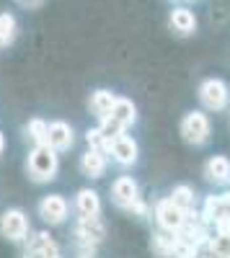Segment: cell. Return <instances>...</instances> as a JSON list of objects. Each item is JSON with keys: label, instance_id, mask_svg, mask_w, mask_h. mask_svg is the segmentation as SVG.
<instances>
[{"label": "cell", "instance_id": "cell-21", "mask_svg": "<svg viewBox=\"0 0 230 258\" xmlns=\"http://www.w3.org/2000/svg\"><path fill=\"white\" fill-rule=\"evenodd\" d=\"M26 132H29V137H31L36 145H47V121L31 119V121L26 124Z\"/></svg>", "mask_w": 230, "mask_h": 258}, {"label": "cell", "instance_id": "cell-7", "mask_svg": "<svg viewBox=\"0 0 230 258\" xmlns=\"http://www.w3.org/2000/svg\"><path fill=\"white\" fill-rule=\"evenodd\" d=\"M68 202L65 197H60V194H49V197H44L39 202V217L44 220L47 225H60V222H65L68 220Z\"/></svg>", "mask_w": 230, "mask_h": 258}, {"label": "cell", "instance_id": "cell-2", "mask_svg": "<svg viewBox=\"0 0 230 258\" xmlns=\"http://www.w3.org/2000/svg\"><path fill=\"white\" fill-rule=\"evenodd\" d=\"M210 132H212L210 119H207V114H202V111H189L181 119V135H184L186 142L204 145L207 140H210Z\"/></svg>", "mask_w": 230, "mask_h": 258}, {"label": "cell", "instance_id": "cell-13", "mask_svg": "<svg viewBox=\"0 0 230 258\" xmlns=\"http://www.w3.org/2000/svg\"><path fill=\"white\" fill-rule=\"evenodd\" d=\"M114 103H117V93H111L106 88H98V91L91 93V103L88 106H91V111H93L96 119H106L111 114V109H114Z\"/></svg>", "mask_w": 230, "mask_h": 258}, {"label": "cell", "instance_id": "cell-22", "mask_svg": "<svg viewBox=\"0 0 230 258\" xmlns=\"http://www.w3.org/2000/svg\"><path fill=\"white\" fill-rule=\"evenodd\" d=\"M98 129H101V132H103V137H106L109 142L124 135V126H122L119 121H114L111 116H106V119H101V126H98Z\"/></svg>", "mask_w": 230, "mask_h": 258}, {"label": "cell", "instance_id": "cell-24", "mask_svg": "<svg viewBox=\"0 0 230 258\" xmlns=\"http://www.w3.org/2000/svg\"><path fill=\"white\" fill-rule=\"evenodd\" d=\"M21 3H24V6H39L41 0H21Z\"/></svg>", "mask_w": 230, "mask_h": 258}, {"label": "cell", "instance_id": "cell-4", "mask_svg": "<svg viewBox=\"0 0 230 258\" xmlns=\"http://www.w3.org/2000/svg\"><path fill=\"white\" fill-rule=\"evenodd\" d=\"M111 199L114 204L124 207V209H135V212H142V204H140V188H137V181L132 176H122L114 181L111 186Z\"/></svg>", "mask_w": 230, "mask_h": 258}, {"label": "cell", "instance_id": "cell-25", "mask_svg": "<svg viewBox=\"0 0 230 258\" xmlns=\"http://www.w3.org/2000/svg\"><path fill=\"white\" fill-rule=\"evenodd\" d=\"M3 147H6V137H3V132H0V153H3Z\"/></svg>", "mask_w": 230, "mask_h": 258}, {"label": "cell", "instance_id": "cell-18", "mask_svg": "<svg viewBox=\"0 0 230 258\" xmlns=\"http://www.w3.org/2000/svg\"><path fill=\"white\" fill-rule=\"evenodd\" d=\"M16 18L11 13H0V47H8L16 39Z\"/></svg>", "mask_w": 230, "mask_h": 258}, {"label": "cell", "instance_id": "cell-19", "mask_svg": "<svg viewBox=\"0 0 230 258\" xmlns=\"http://www.w3.org/2000/svg\"><path fill=\"white\" fill-rule=\"evenodd\" d=\"M80 235L88 240H101L103 238V225L98 217H80Z\"/></svg>", "mask_w": 230, "mask_h": 258}, {"label": "cell", "instance_id": "cell-12", "mask_svg": "<svg viewBox=\"0 0 230 258\" xmlns=\"http://www.w3.org/2000/svg\"><path fill=\"white\" fill-rule=\"evenodd\" d=\"M168 24H171V29L176 31V34H194L197 31V16H194V11H189V8H174L171 11V18H168Z\"/></svg>", "mask_w": 230, "mask_h": 258}, {"label": "cell", "instance_id": "cell-1", "mask_svg": "<svg viewBox=\"0 0 230 258\" xmlns=\"http://www.w3.org/2000/svg\"><path fill=\"white\" fill-rule=\"evenodd\" d=\"M26 168H29V176L34 178V181H52L54 176H57V168H60V158H57V153L49 147V145H36L31 153H29V163H26Z\"/></svg>", "mask_w": 230, "mask_h": 258}, {"label": "cell", "instance_id": "cell-16", "mask_svg": "<svg viewBox=\"0 0 230 258\" xmlns=\"http://www.w3.org/2000/svg\"><path fill=\"white\" fill-rule=\"evenodd\" d=\"M176 245H179V238H174V232H158V235H153V250L158 255H163V258L176 253Z\"/></svg>", "mask_w": 230, "mask_h": 258}, {"label": "cell", "instance_id": "cell-3", "mask_svg": "<svg viewBox=\"0 0 230 258\" xmlns=\"http://www.w3.org/2000/svg\"><path fill=\"white\" fill-rule=\"evenodd\" d=\"M199 101L204 103V109L210 111H222L230 101V88L220 78H210L199 85Z\"/></svg>", "mask_w": 230, "mask_h": 258}, {"label": "cell", "instance_id": "cell-15", "mask_svg": "<svg viewBox=\"0 0 230 258\" xmlns=\"http://www.w3.org/2000/svg\"><path fill=\"white\" fill-rule=\"evenodd\" d=\"M109 116L127 129V126H132V124L137 121V106H135L130 98H117V103H114V109H111Z\"/></svg>", "mask_w": 230, "mask_h": 258}, {"label": "cell", "instance_id": "cell-10", "mask_svg": "<svg viewBox=\"0 0 230 258\" xmlns=\"http://www.w3.org/2000/svg\"><path fill=\"white\" fill-rule=\"evenodd\" d=\"M80 170L83 176L88 178H101L106 173V155H103V150H86V153L80 155Z\"/></svg>", "mask_w": 230, "mask_h": 258}, {"label": "cell", "instance_id": "cell-5", "mask_svg": "<svg viewBox=\"0 0 230 258\" xmlns=\"http://www.w3.org/2000/svg\"><path fill=\"white\" fill-rule=\"evenodd\" d=\"M155 217H158V225H160L165 232H181L189 214H186L184 209H179L171 199H163V202H158V207H155Z\"/></svg>", "mask_w": 230, "mask_h": 258}, {"label": "cell", "instance_id": "cell-8", "mask_svg": "<svg viewBox=\"0 0 230 258\" xmlns=\"http://www.w3.org/2000/svg\"><path fill=\"white\" fill-rule=\"evenodd\" d=\"M109 153H111V158H114L119 165L127 168V165H135V163H137L140 147H137V142H135L132 137L122 135V137H117V140L109 142Z\"/></svg>", "mask_w": 230, "mask_h": 258}, {"label": "cell", "instance_id": "cell-9", "mask_svg": "<svg viewBox=\"0 0 230 258\" xmlns=\"http://www.w3.org/2000/svg\"><path fill=\"white\" fill-rule=\"evenodd\" d=\"M75 142L73 126L68 121H52L47 124V145L54 150V153H62V150H70Z\"/></svg>", "mask_w": 230, "mask_h": 258}, {"label": "cell", "instance_id": "cell-23", "mask_svg": "<svg viewBox=\"0 0 230 258\" xmlns=\"http://www.w3.org/2000/svg\"><path fill=\"white\" fill-rule=\"evenodd\" d=\"M86 140H88L91 150H103V153H106V150H109V140L103 137V132H101V129H88Z\"/></svg>", "mask_w": 230, "mask_h": 258}, {"label": "cell", "instance_id": "cell-11", "mask_svg": "<svg viewBox=\"0 0 230 258\" xmlns=\"http://www.w3.org/2000/svg\"><path fill=\"white\" fill-rule=\"evenodd\" d=\"M204 176H207V181H212L217 186L230 183V160L225 155L210 158V160H207V165H204Z\"/></svg>", "mask_w": 230, "mask_h": 258}, {"label": "cell", "instance_id": "cell-17", "mask_svg": "<svg viewBox=\"0 0 230 258\" xmlns=\"http://www.w3.org/2000/svg\"><path fill=\"white\" fill-rule=\"evenodd\" d=\"M179 209H184L186 214L192 212V207H194V191L189 188V186H176L174 191H171V197H168Z\"/></svg>", "mask_w": 230, "mask_h": 258}, {"label": "cell", "instance_id": "cell-20", "mask_svg": "<svg viewBox=\"0 0 230 258\" xmlns=\"http://www.w3.org/2000/svg\"><path fill=\"white\" fill-rule=\"evenodd\" d=\"M215 258H230V232H217V238L210 243Z\"/></svg>", "mask_w": 230, "mask_h": 258}, {"label": "cell", "instance_id": "cell-14", "mask_svg": "<svg viewBox=\"0 0 230 258\" xmlns=\"http://www.w3.org/2000/svg\"><path fill=\"white\" fill-rule=\"evenodd\" d=\"M75 209L80 212V217H98L101 212V199L93 188H80L75 197Z\"/></svg>", "mask_w": 230, "mask_h": 258}, {"label": "cell", "instance_id": "cell-6", "mask_svg": "<svg viewBox=\"0 0 230 258\" xmlns=\"http://www.w3.org/2000/svg\"><path fill=\"white\" fill-rule=\"evenodd\" d=\"M0 232L8 240H24L29 232V217L21 209H8L0 217Z\"/></svg>", "mask_w": 230, "mask_h": 258}]
</instances>
